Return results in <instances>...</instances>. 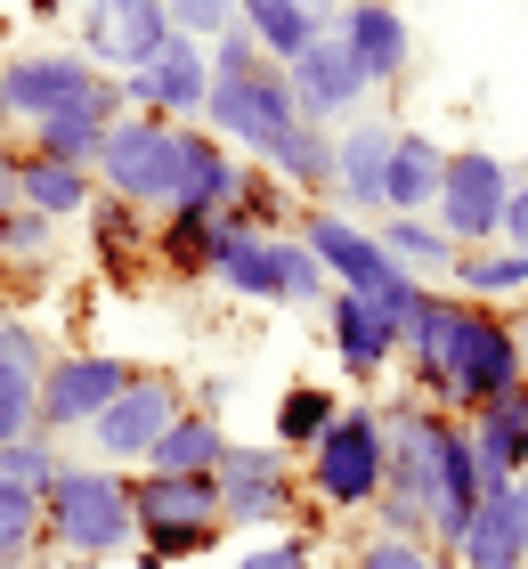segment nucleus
Here are the masks:
<instances>
[{
    "mask_svg": "<svg viewBox=\"0 0 528 569\" xmlns=\"http://www.w3.org/2000/svg\"><path fill=\"white\" fill-rule=\"evenodd\" d=\"M382 407V497H375V529L390 537H422L431 546V521H439V448L456 416L447 407H422V399H375Z\"/></svg>",
    "mask_w": 528,
    "mask_h": 569,
    "instance_id": "1",
    "label": "nucleus"
},
{
    "mask_svg": "<svg viewBox=\"0 0 528 569\" xmlns=\"http://www.w3.org/2000/svg\"><path fill=\"white\" fill-rule=\"evenodd\" d=\"M528 367H520V333L505 309H480V301H456L447 309V342H439V407L447 416H480L488 399L520 391Z\"/></svg>",
    "mask_w": 528,
    "mask_h": 569,
    "instance_id": "2",
    "label": "nucleus"
},
{
    "mask_svg": "<svg viewBox=\"0 0 528 569\" xmlns=\"http://www.w3.org/2000/svg\"><path fill=\"white\" fill-rule=\"evenodd\" d=\"M49 546H58L66 561H114L139 546V521H130V472H114V463H73L49 480Z\"/></svg>",
    "mask_w": 528,
    "mask_h": 569,
    "instance_id": "3",
    "label": "nucleus"
},
{
    "mask_svg": "<svg viewBox=\"0 0 528 569\" xmlns=\"http://www.w3.org/2000/svg\"><path fill=\"white\" fill-rule=\"evenodd\" d=\"M0 98H9V122H24V131H41V122H58V114L122 122L114 73H98L82 49H33V58H0Z\"/></svg>",
    "mask_w": 528,
    "mask_h": 569,
    "instance_id": "4",
    "label": "nucleus"
},
{
    "mask_svg": "<svg viewBox=\"0 0 528 569\" xmlns=\"http://www.w3.org/2000/svg\"><path fill=\"white\" fill-rule=\"evenodd\" d=\"M130 521H139V553L155 561H196L220 546V480L211 472H130Z\"/></svg>",
    "mask_w": 528,
    "mask_h": 569,
    "instance_id": "5",
    "label": "nucleus"
},
{
    "mask_svg": "<svg viewBox=\"0 0 528 569\" xmlns=\"http://www.w3.org/2000/svg\"><path fill=\"white\" fill-rule=\"evenodd\" d=\"M301 497L317 512H375L382 497V407L375 399H341L333 431L301 456Z\"/></svg>",
    "mask_w": 528,
    "mask_h": 569,
    "instance_id": "6",
    "label": "nucleus"
},
{
    "mask_svg": "<svg viewBox=\"0 0 528 569\" xmlns=\"http://www.w3.org/2000/svg\"><path fill=\"white\" fill-rule=\"evenodd\" d=\"M179 147L188 131L163 114H122L98 147V196L130 203V212H171L179 203Z\"/></svg>",
    "mask_w": 528,
    "mask_h": 569,
    "instance_id": "7",
    "label": "nucleus"
},
{
    "mask_svg": "<svg viewBox=\"0 0 528 569\" xmlns=\"http://www.w3.org/2000/svg\"><path fill=\"white\" fill-rule=\"evenodd\" d=\"M220 529H293L301 521V463L277 448H260V439H228L220 456Z\"/></svg>",
    "mask_w": 528,
    "mask_h": 569,
    "instance_id": "8",
    "label": "nucleus"
},
{
    "mask_svg": "<svg viewBox=\"0 0 528 569\" xmlns=\"http://www.w3.org/2000/svg\"><path fill=\"white\" fill-rule=\"evenodd\" d=\"M179 416H188V382L163 375V367H139L130 375V391L106 407V416L82 431L90 439V463H114V472H139L155 456V439H163Z\"/></svg>",
    "mask_w": 528,
    "mask_h": 569,
    "instance_id": "9",
    "label": "nucleus"
},
{
    "mask_svg": "<svg viewBox=\"0 0 528 569\" xmlns=\"http://www.w3.org/2000/svg\"><path fill=\"white\" fill-rule=\"evenodd\" d=\"M512 163L496 147H447V179H439V228L456 237V252L505 244V203H512Z\"/></svg>",
    "mask_w": 528,
    "mask_h": 569,
    "instance_id": "10",
    "label": "nucleus"
},
{
    "mask_svg": "<svg viewBox=\"0 0 528 569\" xmlns=\"http://www.w3.org/2000/svg\"><path fill=\"white\" fill-rule=\"evenodd\" d=\"M301 122V107H293V82H285V66H269V73H245V82H220L211 73V98H203V131L211 139H228L245 163H260L285 131Z\"/></svg>",
    "mask_w": 528,
    "mask_h": 569,
    "instance_id": "11",
    "label": "nucleus"
},
{
    "mask_svg": "<svg viewBox=\"0 0 528 569\" xmlns=\"http://www.w3.org/2000/svg\"><path fill=\"white\" fill-rule=\"evenodd\" d=\"M130 358L122 350H58L49 358V375H41V431L49 439H82L106 407H114L130 391Z\"/></svg>",
    "mask_w": 528,
    "mask_h": 569,
    "instance_id": "12",
    "label": "nucleus"
},
{
    "mask_svg": "<svg viewBox=\"0 0 528 569\" xmlns=\"http://www.w3.org/2000/svg\"><path fill=\"white\" fill-rule=\"evenodd\" d=\"M171 9L163 0H82V58L98 73H139L171 49Z\"/></svg>",
    "mask_w": 528,
    "mask_h": 569,
    "instance_id": "13",
    "label": "nucleus"
},
{
    "mask_svg": "<svg viewBox=\"0 0 528 569\" xmlns=\"http://www.w3.org/2000/svg\"><path fill=\"white\" fill-rule=\"evenodd\" d=\"M114 90H122V114H163V122H179V131H196V122H203V98H211V49L171 41L155 66L114 73Z\"/></svg>",
    "mask_w": 528,
    "mask_h": 569,
    "instance_id": "14",
    "label": "nucleus"
},
{
    "mask_svg": "<svg viewBox=\"0 0 528 569\" xmlns=\"http://www.w3.org/2000/svg\"><path fill=\"white\" fill-rule=\"evenodd\" d=\"M293 237L317 252V269H326V284L333 293H366L375 301L390 277H399V261H390V252L375 244V228L366 220H350V212H326V203H317V212L293 228Z\"/></svg>",
    "mask_w": 528,
    "mask_h": 569,
    "instance_id": "15",
    "label": "nucleus"
},
{
    "mask_svg": "<svg viewBox=\"0 0 528 569\" xmlns=\"http://www.w3.org/2000/svg\"><path fill=\"white\" fill-rule=\"evenodd\" d=\"M285 82H293V107H301V122H326V131H333V122H350V114L366 107V98H375V90H366V73L350 66V49L333 41V24H326V33H317V41L301 49L293 66H285Z\"/></svg>",
    "mask_w": 528,
    "mask_h": 569,
    "instance_id": "16",
    "label": "nucleus"
},
{
    "mask_svg": "<svg viewBox=\"0 0 528 569\" xmlns=\"http://www.w3.org/2000/svg\"><path fill=\"white\" fill-rule=\"evenodd\" d=\"M49 333L33 318H0V448L41 431V375H49Z\"/></svg>",
    "mask_w": 528,
    "mask_h": 569,
    "instance_id": "17",
    "label": "nucleus"
},
{
    "mask_svg": "<svg viewBox=\"0 0 528 569\" xmlns=\"http://www.w3.org/2000/svg\"><path fill=\"white\" fill-rule=\"evenodd\" d=\"M333 41L350 49L366 90H390L407 73V58H415V33H407V17L390 9V0H350V9L333 17Z\"/></svg>",
    "mask_w": 528,
    "mask_h": 569,
    "instance_id": "18",
    "label": "nucleus"
},
{
    "mask_svg": "<svg viewBox=\"0 0 528 569\" xmlns=\"http://www.w3.org/2000/svg\"><path fill=\"white\" fill-rule=\"evenodd\" d=\"M326 342L341 358V375L350 382H382L399 367V333L382 326V309L366 293H326Z\"/></svg>",
    "mask_w": 528,
    "mask_h": 569,
    "instance_id": "19",
    "label": "nucleus"
},
{
    "mask_svg": "<svg viewBox=\"0 0 528 569\" xmlns=\"http://www.w3.org/2000/svg\"><path fill=\"white\" fill-rule=\"evenodd\" d=\"M390 131H399V122H350V131L333 139V212H350V220H382Z\"/></svg>",
    "mask_w": 528,
    "mask_h": 569,
    "instance_id": "20",
    "label": "nucleus"
},
{
    "mask_svg": "<svg viewBox=\"0 0 528 569\" xmlns=\"http://www.w3.org/2000/svg\"><path fill=\"white\" fill-rule=\"evenodd\" d=\"M464 439H471V456H480V497L488 488H512L528 472V382L505 399H488L480 416H464Z\"/></svg>",
    "mask_w": 528,
    "mask_h": 569,
    "instance_id": "21",
    "label": "nucleus"
},
{
    "mask_svg": "<svg viewBox=\"0 0 528 569\" xmlns=\"http://www.w3.org/2000/svg\"><path fill=\"white\" fill-rule=\"evenodd\" d=\"M236 179H245V154H236L228 139H211L203 122H196L188 147H179V203H188V212H211V220H220L228 203H236Z\"/></svg>",
    "mask_w": 528,
    "mask_h": 569,
    "instance_id": "22",
    "label": "nucleus"
},
{
    "mask_svg": "<svg viewBox=\"0 0 528 569\" xmlns=\"http://www.w3.org/2000/svg\"><path fill=\"white\" fill-rule=\"evenodd\" d=\"M447 147L422 131H390V171H382V212H439Z\"/></svg>",
    "mask_w": 528,
    "mask_h": 569,
    "instance_id": "23",
    "label": "nucleus"
},
{
    "mask_svg": "<svg viewBox=\"0 0 528 569\" xmlns=\"http://www.w3.org/2000/svg\"><path fill=\"white\" fill-rule=\"evenodd\" d=\"M17 203L24 212H41V220H90V203H98V171H73V163H49V154L24 147V163H17Z\"/></svg>",
    "mask_w": 528,
    "mask_h": 569,
    "instance_id": "24",
    "label": "nucleus"
},
{
    "mask_svg": "<svg viewBox=\"0 0 528 569\" xmlns=\"http://www.w3.org/2000/svg\"><path fill=\"white\" fill-rule=\"evenodd\" d=\"M447 293H456V301H480V309L528 301V252H520V244H480V252H456V269H447Z\"/></svg>",
    "mask_w": 528,
    "mask_h": 569,
    "instance_id": "25",
    "label": "nucleus"
},
{
    "mask_svg": "<svg viewBox=\"0 0 528 569\" xmlns=\"http://www.w3.org/2000/svg\"><path fill=\"white\" fill-rule=\"evenodd\" d=\"M260 171H269L285 196H333V131L326 122H293V131L260 154Z\"/></svg>",
    "mask_w": 528,
    "mask_h": 569,
    "instance_id": "26",
    "label": "nucleus"
},
{
    "mask_svg": "<svg viewBox=\"0 0 528 569\" xmlns=\"http://www.w3.org/2000/svg\"><path fill=\"white\" fill-rule=\"evenodd\" d=\"M375 244H382L415 284H431V277L456 269V237H447L431 212H382V220H375Z\"/></svg>",
    "mask_w": 528,
    "mask_h": 569,
    "instance_id": "27",
    "label": "nucleus"
},
{
    "mask_svg": "<svg viewBox=\"0 0 528 569\" xmlns=\"http://www.w3.org/2000/svg\"><path fill=\"white\" fill-rule=\"evenodd\" d=\"M220 456H228V423H220V407L188 399V416H179L163 439H155V456L139 463V472H220Z\"/></svg>",
    "mask_w": 528,
    "mask_h": 569,
    "instance_id": "28",
    "label": "nucleus"
},
{
    "mask_svg": "<svg viewBox=\"0 0 528 569\" xmlns=\"http://www.w3.org/2000/svg\"><path fill=\"white\" fill-rule=\"evenodd\" d=\"M236 24H245V33L260 41V58H269V66H293V58H301L317 33H326L333 17L301 9V0H236Z\"/></svg>",
    "mask_w": 528,
    "mask_h": 569,
    "instance_id": "29",
    "label": "nucleus"
},
{
    "mask_svg": "<svg viewBox=\"0 0 528 569\" xmlns=\"http://www.w3.org/2000/svg\"><path fill=\"white\" fill-rule=\"evenodd\" d=\"M447 561H456V569H520V561H528L505 488H488V497H480V512H471V529H464V546L447 553Z\"/></svg>",
    "mask_w": 528,
    "mask_h": 569,
    "instance_id": "30",
    "label": "nucleus"
},
{
    "mask_svg": "<svg viewBox=\"0 0 528 569\" xmlns=\"http://www.w3.org/2000/svg\"><path fill=\"white\" fill-rule=\"evenodd\" d=\"M211 244H220V220L188 212V203H171L163 228H155V261H163L171 277H211Z\"/></svg>",
    "mask_w": 528,
    "mask_h": 569,
    "instance_id": "31",
    "label": "nucleus"
},
{
    "mask_svg": "<svg viewBox=\"0 0 528 569\" xmlns=\"http://www.w3.org/2000/svg\"><path fill=\"white\" fill-rule=\"evenodd\" d=\"M333 416H341V399L326 391V382H293V391L277 399V448L301 463V456L317 448V439L333 431Z\"/></svg>",
    "mask_w": 528,
    "mask_h": 569,
    "instance_id": "32",
    "label": "nucleus"
},
{
    "mask_svg": "<svg viewBox=\"0 0 528 569\" xmlns=\"http://www.w3.org/2000/svg\"><path fill=\"white\" fill-rule=\"evenodd\" d=\"M41 546H49V505L33 497V488L0 480V569H24Z\"/></svg>",
    "mask_w": 528,
    "mask_h": 569,
    "instance_id": "33",
    "label": "nucleus"
},
{
    "mask_svg": "<svg viewBox=\"0 0 528 569\" xmlns=\"http://www.w3.org/2000/svg\"><path fill=\"white\" fill-rule=\"evenodd\" d=\"M106 131L114 122H98V114H58V122H41L33 139V154H49V163H73V171H98V147H106Z\"/></svg>",
    "mask_w": 528,
    "mask_h": 569,
    "instance_id": "34",
    "label": "nucleus"
},
{
    "mask_svg": "<svg viewBox=\"0 0 528 569\" xmlns=\"http://www.w3.org/2000/svg\"><path fill=\"white\" fill-rule=\"evenodd\" d=\"M66 472V439H49V431H33V439H9L0 448V480L9 488H33V497H49V480Z\"/></svg>",
    "mask_w": 528,
    "mask_h": 569,
    "instance_id": "35",
    "label": "nucleus"
},
{
    "mask_svg": "<svg viewBox=\"0 0 528 569\" xmlns=\"http://www.w3.org/2000/svg\"><path fill=\"white\" fill-rule=\"evenodd\" d=\"M90 237H98V261H130V252L147 244V212H130V203H114V196H98L90 203Z\"/></svg>",
    "mask_w": 528,
    "mask_h": 569,
    "instance_id": "36",
    "label": "nucleus"
},
{
    "mask_svg": "<svg viewBox=\"0 0 528 569\" xmlns=\"http://www.w3.org/2000/svg\"><path fill=\"white\" fill-rule=\"evenodd\" d=\"M49 244H58V220L24 212V203L0 212V261H49Z\"/></svg>",
    "mask_w": 528,
    "mask_h": 569,
    "instance_id": "37",
    "label": "nucleus"
},
{
    "mask_svg": "<svg viewBox=\"0 0 528 569\" xmlns=\"http://www.w3.org/2000/svg\"><path fill=\"white\" fill-rule=\"evenodd\" d=\"M350 569H439V553L422 546V537H390V529H375V537H358Z\"/></svg>",
    "mask_w": 528,
    "mask_h": 569,
    "instance_id": "38",
    "label": "nucleus"
},
{
    "mask_svg": "<svg viewBox=\"0 0 528 569\" xmlns=\"http://www.w3.org/2000/svg\"><path fill=\"white\" fill-rule=\"evenodd\" d=\"M163 9H171V33L196 41V49H211L236 24V0H163Z\"/></svg>",
    "mask_w": 528,
    "mask_h": 569,
    "instance_id": "39",
    "label": "nucleus"
},
{
    "mask_svg": "<svg viewBox=\"0 0 528 569\" xmlns=\"http://www.w3.org/2000/svg\"><path fill=\"white\" fill-rule=\"evenodd\" d=\"M236 569H317V537L309 529H285V537H260V546L236 561Z\"/></svg>",
    "mask_w": 528,
    "mask_h": 569,
    "instance_id": "40",
    "label": "nucleus"
},
{
    "mask_svg": "<svg viewBox=\"0 0 528 569\" xmlns=\"http://www.w3.org/2000/svg\"><path fill=\"white\" fill-rule=\"evenodd\" d=\"M211 73H220V82H245V73H269V58H260V41L245 24H228V33L211 41Z\"/></svg>",
    "mask_w": 528,
    "mask_h": 569,
    "instance_id": "41",
    "label": "nucleus"
},
{
    "mask_svg": "<svg viewBox=\"0 0 528 569\" xmlns=\"http://www.w3.org/2000/svg\"><path fill=\"white\" fill-rule=\"evenodd\" d=\"M505 244H520V252H528V171L512 179V203H505Z\"/></svg>",
    "mask_w": 528,
    "mask_h": 569,
    "instance_id": "42",
    "label": "nucleus"
},
{
    "mask_svg": "<svg viewBox=\"0 0 528 569\" xmlns=\"http://www.w3.org/2000/svg\"><path fill=\"white\" fill-rule=\"evenodd\" d=\"M17 163H24V147H17L9 131H0V212L17 203Z\"/></svg>",
    "mask_w": 528,
    "mask_h": 569,
    "instance_id": "43",
    "label": "nucleus"
},
{
    "mask_svg": "<svg viewBox=\"0 0 528 569\" xmlns=\"http://www.w3.org/2000/svg\"><path fill=\"white\" fill-rule=\"evenodd\" d=\"M512 333H520V367H528V301H520V318H512Z\"/></svg>",
    "mask_w": 528,
    "mask_h": 569,
    "instance_id": "44",
    "label": "nucleus"
},
{
    "mask_svg": "<svg viewBox=\"0 0 528 569\" xmlns=\"http://www.w3.org/2000/svg\"><path fill=\"white\" fill-rule=\"evenodd\" d=\"M301 9H317V17H341V9H350V0H301Z\"/></svg>",
    "mask_w": 528,
    "mask_h": 569,
    "instance_id": "45",
    "label": "nucleus"
},
{
    "mask_svg": "<svg viewBox=\"0 0 528 569\" xmlns=\"http://www.w3.org/2000/svg\"><path fill=\"white\" fill-rule=\"evenodd\" d=\"M33 17H66V0H33Z\"/></svg>",
    "mask_w": 528,
    "mask_h": 569,
    "instance_id": "46",
    "label": "nucleus"
},
{
    "mask_svg": "<svg viewBox=\"0 0 528 569\" xmlns=\"http://www.w3.org/2000/svg\"><path fill=\"white\" fill-rule=\"evenodd\" d=\"M0 131H9V98H0Z\"/></svg>",
    "mask_w": 528,
    "mask_h": 569,
    "instance_id": "47",
    "label": "nucleus"
},
{
    "mask_svg": "<svg viewBox=\"0 0 528 569\" xmlns=\"http://www.w3.org/2000/svg\"><path fill=\"white\" fill-rule=\"evenodd\" d=\"M0 41H9V17H0Z\"/></svg>",
    "mask_w": 528,
    "mask_h": 569,
    "instance_id": "48",
    "label": "nucleus"
},
{
    "mask_svg": "<svg viewBox=\"0 0 528 569\" xmlns=\"http://www.w3.org/2000/svg\"><path fill=\"white\" fill-rule=\"evenodd\" d=\"M439 569H456V561H447V553H439Z\"/></svg>",
    "mask_w": 528,
    "mask_h": 569,
    "instance_id": "49",
    "label": "nucleus"
},
{
    "mask_svg": "<svg viewBox=\"0 0 528 569\" xmlns=\"http://www.w3.org/2000/svg\"><path fill=\"white\" fill-rule=\"evenodd\" d=\"M520 569H528V561H520Z\"/></svg>",
    "mask_w": 528,
    "mask_h": 569,
    "instance_id": "50",
    "label": "nucleus"
}]
</instances>
